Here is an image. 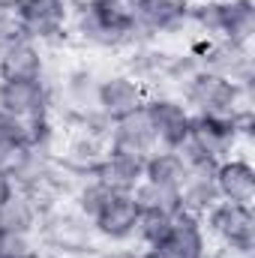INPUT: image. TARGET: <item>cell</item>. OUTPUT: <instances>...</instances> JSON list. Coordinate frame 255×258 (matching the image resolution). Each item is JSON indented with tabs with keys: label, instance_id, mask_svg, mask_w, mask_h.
Masks as SVG:
<instances>
[{
	"label": "cell",
	"instance_id": "6da1fadb",
	"mask_svg": "<svg viewBox=\"0 0 255 258\" xmlns=\"http://www.w3.org/2000/svg\"><path fill=\"white\" fill-rule=\"evenodd\" d=\"M36 240L54 258H78L99 249V237L93 231V222L78 213L69 201H57L39 216Z\"/></svg>",
	"mask_w": 255,
	"mask_h": 258
},
{
	"label": "cell",
	"instance_id": "7a4b0ae2",
	"mask_svg": "<svg viewBox=\"0 0 255 258\" xmlns=\"http://www.w3.org/2000/svg\"><path fill=\"white\" fill-rule=\"evenodd\" d=\"M192 117H231L240 108H252V87H240L222 75L198 69L180 90Z\"/></svg>",
	"mask_w": 255,
	"mask_h": 258
},
{
	"label": "cell",
	"instance_id": "3957f363",
	"mask_svg": "<svg viewBox=\"0 0 255 258\" xmlns=\"http://www.w3.org/2000/svg\"><path fill=\"white\" fill-rule=\"evenodd\" d=\"M240 144H243V135L237 126V114H231V117H192L189 135L177 150L183 153V159L189 165H195V162L216 165L225 156L237 153Z\"/></svg>",
	"mask_w": 255,
	"mask_h": 258
},
{
	"label": "cell",
	"instance_id": "277c9868",
	"mask_svg": "<svg viewBox=\"0 0 255 258\" xmlns=\"http://www.w3.org/2000/svg\"><path fill=\"white\" fill-rule=\"evenodd\" d=\"M12 15L21 36L39 45H51L69 33L72 0H12Z\"/></svg>",
	"mask_w": 255,
	"mask_h": 258
},
{
	"label": "cell",
	"instance_id": "5b68a950",
	"mask_svg": "<svg viewBox=\"0 0 255 258\" xmlns=\"http://www.w3.org/2000/svg\"><path fill=\"white\" fill-rule=\"evenodd\" d=\"M189 54L198 60L201 69L222 75L240 87H252L255 63H252V45H237L228 39H207V36H192Z\"/></svg>",
	"mask_w": 255,
	"mask_h": 258
},
{
	"label": "cell",
	"instance_id": "8992f818",
	"mask_svg": "<svg viewBox=\"0 0 255 258\" xmlns=\"http://www.w3.org/2000/svg\"><path fill=\"white\" fill-rule=\"evenodd\" d=\"M147 96L150 90L144 81L129 75L126 69H108L102 72L99 87H96V111L111 123V120H120L132 111L144 108Z\"/></svg>",
	"mask_w": 255,
	"mask_h": 258
},
{
	"label": "cell",
	"instance_id": "52a82bcc",
	"mask_svg": "<svg viewBox=\"0 0 255 258\" xmlns=\"http://www.w3.org/2000/svg\"><path fill=\"white\" fill-rule=\"evenodd\" d=\"M144 111H147V120L153 126V135H156L159 147L177 150L186 141L192 126V111L183 105L180 96H174V93H150L147 102H144Z\"/></svg>",
	"mask_w": 255,
	"mask_h": 258
},
{
	"label": "cell",
	"instance_id": "ba28073f",
	"mask_svg": "<svg viewBox=\"0 0 255 258\" xmlns=\"http://www.w3.org/2000/svg\"><path fill=\"white\" fill-rule=\"evenodd\" d=\"M135 30L144 42H159L189 30V3L186 0H138L135 3Z\"/></svg>",
	"mask_w": 255,
	"mask_h": 258
},
{
	"label": "cell",
	"instance_id": "9c48e42d",
	"mask_svg": "<svg viewBox=\"0 0 255 258\" xmlns=\"http://www.w3.org/2000/svg\"><path fill=\"white\" fill-rule=\"evenodd\" d=\"M0 111L15 120H33L54 114V93L48 78L36 81H0Z\"/></svg>",
	"mask_w": 255,
	"mask_h": 258
},
{
	"label": "cell",
	"instance_id": "30bf717a",
	"mask_svg": "<svg viewBox=\"0 0 255 258\" xmlns=\"http://www.w3.org/2000/svg\"><path fill=\"white\" fill-rule=\"evenodd\" d=\"M207 234L216 243H240L255 246V213L252 204H234V201H216L201 216Z\"/></svg>",
	"mask_w": 255,
	"mask_h": 258
},
{
	"label": "cell",
	"instance_id": "8fae6325",
	"mask_svg": "<svg viewBox=\"0 0 255 258\" xmlns=\"http://www.w3.org/2000/svg\"><path fill=\"white\" fill-rule=\"evenodd\" d=\"M138 219H141V207H138L135 195L114 192L90 222H93V231H96L99 243H117L120 246V243H129L135 237Z\"/></svg>",
	"mask_w": 255,
	"mask_h": 258
},
{
	"label": "cell",
	"instance_id": "7c38bea8",
	"mask_svg": "<svg viewBox=\"0 0 255 258\" xmlns=\"http://www.w3.org/2000/svg\"><path fill=\"white\" fill-rule=\"evenodd\" d=\"M48 78V51L45 45L15 36L0 48V81H36Z\"/></svg>",
	"mask_w": 255,
	"mask_h": 258
},
{
	"label": "cell",
	"instance_id": "4fadbf2b",
	"mask_svg": "<svg viewBox=\"0 0 255 258\" xmlns=\"http://www.w3.org/2000/svg\"><path fill=\"white\" fill-rule=\"evenodd\" d=\"M210 234L201 222V216L192 213H177L171 216L162 240L156 243V249H162L168 258H207L210 255Z\"/></svg>",
	"mask_w": 255,
	"mask_h": 258
},
{
	"label": "cell",
	"instance_id": "5bb4252c",
	"mask_svg": "<svg viewBox=\"0 0 255 258\" xmlns=\"http://www.w3.org/2000/svg\"><path fill=\"white\" fill-rule=\"evenodd\" d=\"M213 180H216L219 201H234V204L255 201V165L240 150L213 165Z\"/></svg>",
	"mask_w": 255,
	"mask_h": 258
},
{
	"label": "cell",
	"instance_id": "9a60e30c",
	"mask_svg": "<svg viewBox=\"0 0 255 258\" xmlns=\"http://www.w3.org/2000/svg\"><path fill=\"white\" fill-rule=\"evenodd\" d=\"M156 147L159 144H156V135H153V126H150L144 108L132 111L120 120H111V126H108V150L147 159Z\"/></svg>",
	"mask_w": 255,
	"mask_h": 258
},
{
	"label": "cell",
	"instance_id": "2e32d148",
	"mask_svg": "<svg viewBox=\"0 0 255 258\" xmlns=\"http://www.w3.org/2000/svg\"><path fill=\"white\" fill-rule=\"evenodd\" d=\"M216 39L252 45L255 0H216Z\"/></svg>",
	"mask_w": 255,
	"mask_h": 258
},
{
	"label": "cell",
	"instance_id": "e0dca14e",
	"mask_svg": "<svg viewBox=\"0 0 255 258\" xmlns=\"http://www.w3.org/2000/svg\"><path fill=\"white\" fill-rule=\"evenodd\" d=\"M93 177L111 192H135V186L144 180V159L108 150L105 159L93 168Z\"/></svg>",
	"mask_w": 255,
	"mask_h": 258
},
{
	"label": "cell",
	"instance_id": "ac0fdd59",
	"mask_svg": "<svg viewBox=\"0 0 255 258\" xmlns=\"http://www.w3.org/2000/svg\"><path fill=\"white\" fill-rule=\"evenodd\" d=\"M180 201H183V213L192 216H204L216 201V180H213V165H204V162H195L186 171V180L180 183Z\"/></svg>",
	"mask_w": 255,
	"mask_h": 258
},
{
	"label": "cell",
	"instance_id": "d6986e66",
	"mask_svg": "<svg viewBox=\"0 0 255 258\" xmlns=\"http://www.w3.org/2000/svg\"><path fill=\"white\" fill-rule=\"evenodd\" d=\"M186 171H189V162L183 159L180 150H171V147H156L144 159V180L159 183V186L180 189V183L186 180Z\"/></svg>",
	"mask_w": 255,
	"mask_h": 258
},
{
	"label": "cell",
	"instance_id": "ffe728a7",
	"mask_svg": "<svg viewBox=\"0 0 255 258\" xmlns=\"http://www.w3.org/2000/svg\"><path fill=\"white\" fill-rule=\"evenodd\" d=\"M39 204L24 192V189H15L3 204H0V228L6 231H21V234H36V225H39Z\"/></svg>",
	"mask_w": 255,
	"mask_h": 258
},
{
	"label": "cell",
	"instance_id": "44dd1931",
	"mask_svg": "<svg viewBox=\"0 0 255 258\" xmlns=\"http://www.w3.org/2000/svg\"><path fill=\"white\" fill-rule=\"evenodd\" d=\"M135 201L144 213H159V216H177L183 210V201H180V189L174 186H159V183H150V180H141L135 186Z\"/></svg>",
	"mask_w": 255,
	"mask_h": 258
},
{
	"label": "cell",
	"instance_id": "7402d4cb",
	"mask_svg": "<svg viewBox=\"0 0 255 258\" xmlns=\"http://www.w3.org/2000/svg\"><path fill=\"white\" fill-rule=\"evenodd\" d=\"M111 195L114 192H111L108 186H102L93 174H84V177L78 180V186L72 189V195H69V204H72L78 213H84L87 219H93Z\"/></svg>",
	"mask_w": 255,
	"mask_h": 258
},
{
	"label": "cell",
	"instance_id": "603a6c76",
	"mask_svg": "<svg viewBox=\"0 0 255 258\" xmlns=\"http://www.w3.org/2000/svg\"><path fill=\"white\" fill-rule=\"evenodd\" d=\"M93 6V12L105 21V24H114V27H123V30H135V3L138 0H87Z\"/></svg>",
	"mask_w": 255,
	"mask_h": 258
},
{
	"label": "cell",
	"instance_id": "cb8c5ba5",
	"mask_svg": "<svg viewBox=\"0 0 255 258\" xmlns=\"http://www.w3.org/2000/svg\"><path fill=\"white\" fill-rule=\"evenodd\" d=\"M0 255L6 258H39V240L36 234L6 231L0 228Z\"/></svg>",
	"mask_w": 255,
	"mask_h": 258
},
{
	"label": "cell",
	"instance_id": "d4e9b609",
	"mask_svg": "<svg viewBox=\"0 0 255 258\" xmlns=\"http://www.w3.org/2000/svg\"><path fill=\"white\" fill-rule=\"evenodd\" d=\"M168 222H171L168 216L144 213V210H141V219H138V228H135V237H132V240H138L141 246H156V243L162 240V234H165Z\"/></svg>",
	"mask_w": 255,
	"mask_h": 258
},
{
	"label": "cell",
	"instance_id": "484cf974",
	"mask_svg": "<svg viewBox=\"0 0 255 258\" xmlns=\"http://www.w3.org/2000/svg\"><path fill=\"white\" fill-rule=\"evenodd\" d=\"M15 189H18V186H15V180H12V177H9L6 171H0V204H3V201H6L9 195L15 192Z\"/></svg>",
	"mask_w": 255,
	"mask_h": 258
},
{
	"label": "cell",
	"instance_id": "4316f807",
	"mask_svg": "<svg viewBox=\"0 0 255 258\" xmlns=\"http://www.w3.org/2000/svg\"><path fill=\"white\" fill-rule=\"evenodd\" d=\"M132 258H168V255H165L162 249H156V246H144L141 252H135Z\"/></svg>",
	"mask_w": 255,
	"mask_h": 258
},
{
	"label": "cell",
	"instance_id": "83f0119b",
	"mask_svg": "<svg viewBox=\"0 0 255 258\" xmlns=\"http://www.w3.org/2000/svg\"><path fill=\"white\" fill-rule=\"evenodd\" d=\"M186 3H207V0H186Z\"/></svg>",
	"mask_w": 255,
	"mask_h": 258
},
{
	"label": "cell",
	"instance_id": "f1b7e54d",
	"mask_svg": "<svg viewBox=\"0 0 255 258\" xmlns=\"http://www.w3.org/2000/svg\"><path fill=\"white\" fill-rule=\"evenodd\" d=\"M0 126H3V111H0Z\"/></svg>",
	"mask_w": 255,
	"mask_h": 258
},
{
	"label": "cell",
	"instance_id": "f546056e",
	"mask_svg": "<svg viewBox=\"0 0 255 258\" xmlns=\"http://www.w3.org/2000/svg\"><path fill=\"white\" fill-rule=\"evenodd\" d=\"M72 3H78V0H72Z\"/></svg>",
	"mask_w": 255,
	"mask_h": 258
},
{
	"label": "cell",
	"instance_id": "4dcf8cb0",
	"mask_svg": "<svg viewBox=\"0 0 255 258\" xmlns=\"http://www.w3.org/2000/svg\"><path fill=\"white\" fill-rule=\"evenodd\" d=\"M0 258H6V255H0Z\"/></svg>",
	"mask_w": 255,
	"mask_h": 258
}]
</instances>
